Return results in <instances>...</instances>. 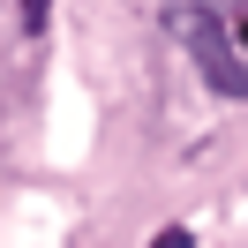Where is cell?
Masks as SVG:
<instances>
[{"label": "cell", "instance_id": "6da1fadb", "mask_svg": "<svg viewBox=\"0 0 248 248\" xmlns=\"http://www.w3.org/2000/svg\"><path fill=\"white\" fill-rule=\"evenodd\" d=\"M166 23H173V38L188 46L196 76L211 83L218 98H248V53L226 38V23H218V8H211V0H181Z\"/></svg>", "mask_w": 248, "mask_h": 248}, {"label": "cell", "instance_id": "7a4b0ae2", "mask_svg": "<svg viewBox=\"0 0 248 248\" xmlns=\"http://www.w3.org/2000/svg\"><path fill=\"white\" fill-rule=\"evenodd\" d=\"M151 248H188V226H166V233H158Z\"/></svg>", "mask_w": 248, "mask_h": 248}, {"label": "cell", "instance_id": "3957f363", "mask_svg": "<svg viewBox=\"0 0 248 248\" xmlns=\"http://www.w3.org/2000/svg\"><path fill=\"white\" fill-rule=\"evenodd\" d=\"M211 8H241V46H248V0H211Z\"/></svg>", "mask_w": 248, "mask_h": 248}]
</instances>
